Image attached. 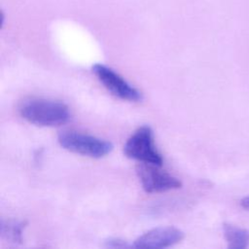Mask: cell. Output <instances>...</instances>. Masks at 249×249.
Segmentation results:
<instances>
[{
  "instance_id": "6da1fadb",
  "label": "cell",
  "mask_w": 249,
  "mask_h": 249,
  "mask_svg": "<svg viewBox=\"0 0 249 249\" xmlns=\"http://www.w3.org/2000/svg\"><path fill=\"white\" fill-rule=\"evenodd\" d=\"M19 115L28 123L39 126H58L70 120L66 104L45 98H29L18 107Z\"/></svg>"
},
{
  "instance_id": "9c48e42d",
  "label": "cell",
  "mask_w": 249,
  "mask_h": 249,
  "mask_svg": "<svg viewBox=\"0 0 249 249\" xmlns=\"http://www.w3.org/2000/svg\"><path fill=\"white\" fill-rule=\"evenodd\" d=\"M105 246L111 248H126L132 245H129L125 240L120 238H109L108 240L105 241Z\"/></svg>"
},
{
  "instance_id": "277c9868",
  "label": "cell",
  "mask_w": 249,
  "mask_h": 249,
  "mask_svg": "<svg viewBox=\"0 0 249 249\" xmlns=\"http://www.w3.org/2000/svg\"><path fill=\"white\" fill-rule=\"evenodd\" d=\"M91 69L101 84L115 96L127 101L136 102L142 100L143 95L141 91L112 68L101 63H96L92 65Z\"/></svg>"
},
{
  "instance_id": "8992f818",
  "label": "cell",
  "mask_w": 249,
  "mask_h": 249,
  "mask_svg": "<svg viewBox=\"0 0 249 249\" xmlns=\"http://www.w3.org/2000/svg\"><path fill=\"white\" fill-rule=\"evenodd\" d=\"M184 238V232L175 227H159L152 229L133 243L136 248H165L179 243Z\"/></svg>"
},
{
  "instance_id": "7a4b0ae2",
  "label": "cell",
  "mask_w": 249,
  "mask_h": 249,
  "mask_svg": "<svg viewBox=\"0 0 249 249\" xmlns=\"http://www.w3.org/2000/svg\"><path fill=\"white\" fill-rule=\"evenodd\" d=\"M57 141L67 151L94 159L103 158L113 150L110 141L74 130L60 132Z\"/></svg>"
},
{
  "instance_id": "5b68a950",
  "label": "cell",
  "mask_w": 249,
  "mask_h": 249,
  "mask_svg": "<svg viewBox=\"0 0 249 249\" xmlns=\"http://www.w3.org/2000/svg\"><path fill=\"white\" fill-rule=\"evenodd\" d=\"M159 167V165L144 162L137 166L136 172L146 193H162L182 187V182L178 178Z\"/></svg>"
},
{
  "instance_id": "52a82bcc",
  "label": "cell",
  "mask_w": 249,
  "mask_h": 249,
  "mask_svg": "<svg viewBox=\"0 0 249 249\" xmlns=\"http://www.w3.org/2000/svg\"><path fill=\"white\" fill-rule=\"evenodd\" d=\"M223 232L229 248L245 249L249 246V231L225 223Z\"/></svg>"
},
{
  "instance_id": "30bf717a",
  "label": "cell",
  "mask_w": 249,
  "mask_h": 249,
  "mask_svg": "<svg viewBox=\"0 0 249 249\" xmlns=\"http://www.w3.org/2000/svg\"><path fill=\"white\" fill-rule=\"evenodd\" d=\"M239 203H240V206H241L243 209L249 211V196L243 197V198L240 200Z\"/></svg>"
},
{
  "instance_id": "ba28073f",
  "label": "cell",
  "mask_w": 249,
  "mask_h": 249,
  "mask_svg": "<svg viewBox=\"0 0 249 249\" xmlns=\"http://www.w3.org/2000/svg\"><path fill=\"white\" fill-rule=\"evenodd\" d=\"M26 227L25 221H2L1 235L8 241L18 244L22 242V232Z\"/></svg>"
},
{
  "instance_id": "3957f363",
  "label": "cell",
  "mask_w": 249,
  "mask_h": 249,
  "mask_svg": "<svg viewBox=\"0 0 249 249\" xmlns=\"http://www.w3.org/2000/svg\"><path fill=\"white\" fill-rule=\"evenodd\" d=\"M124 155L144 163L161 166L163 158L154 141V131L149 125L139 126L126 140L124 146Z\"/></svg>"
}]
</instances>
